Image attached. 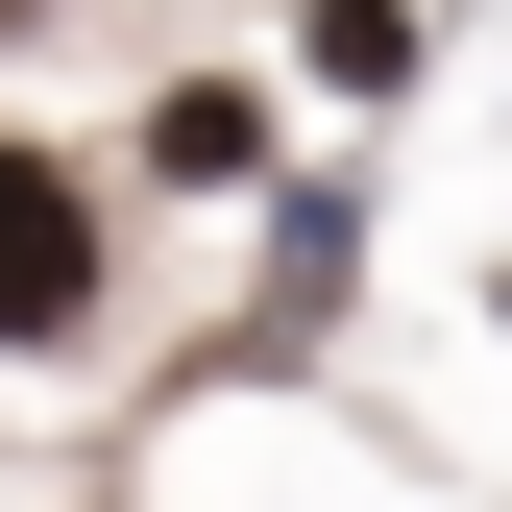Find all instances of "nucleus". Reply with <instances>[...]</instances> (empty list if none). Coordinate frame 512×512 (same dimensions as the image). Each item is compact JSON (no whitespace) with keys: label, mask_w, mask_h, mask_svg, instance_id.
<instances>
[{"label":"nucleus","mask_w":512,"mask_h":512,"mask_svg":"<svg viewBox=\"0 0 512 512\" xmlns=\"http://www.w3.org/2000/svg\"><path fill=\"white\" fill-rule=\"evenodd\" d=\"M98 317V196L49 147H0V342H74Z\"/></svg>","instance_id":"nucleus-1"},{"label":"nucleus","mask_w":512,"mask_h":512,"mask_svg":"<svg viewBox=\"0 0 512 512\" xmlns=\"http://www.w3.org/2000/svg\"><path fill=\"white\" fill-rule=\"evenodd\" d=\"M147 171H196V196H220V171H269V98H220V74H196V98L147 122Z\"/></svg>","instance_id":"nucleus-2"},{"label":"nucleus","mask_w":512,"mask_h":512,"mask_svg":"<svg viewBox=\"0 0 512 512\" xmlns=\"http://www.w3.org/2000/svg\"><path fill=\"white\" fill-rule=\"evenodd\" d=\"M415 74V0H317V98H391Z\"/></svg>","instance_id":"nucleus-3"}]
</instances>
